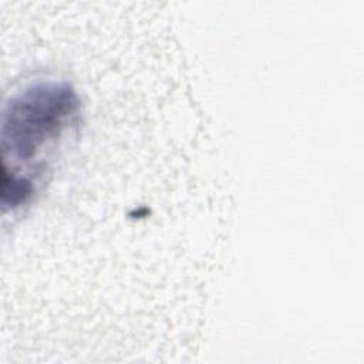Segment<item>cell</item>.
I'll use <instances>...</instances> for the list:
<instances>
[{"label": "cell", "instance_id": "6da1fadb", "mask_svg": "<svg viewBox=\"0 0 364 364\" xmlns=\"http://www.w3.org/2000/svg\"><path fill=\"white\" fill-rule=\"evenodd\" d=\"M78 97L64 81H37L18 91L6 105L1 124L3 205L26 203L36 191L40 159L71 127Z\"/></svg>", "mask_w": 364, "mask_h": 364}]
</instances>
